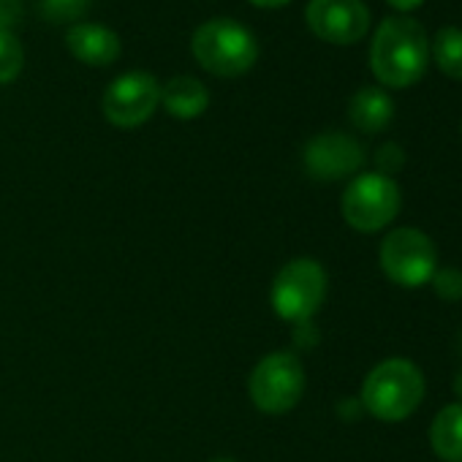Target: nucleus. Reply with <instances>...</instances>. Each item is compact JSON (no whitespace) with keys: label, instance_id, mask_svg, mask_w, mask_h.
<instances>
[{"label":"nucleus","instance_id":"nucleus-7","mask_svg":"<svg viewBox=\"0 0 462 462\" xmlns=\"http://www.w3.org/2000/svg\"><path fill=\"white\" fill-rule=\"evenodd\" d=\"M400 212V188L378 171L359 174L343 193V217L356 231H378Z\"/></svg>","mask_w":462,"mask_h":462},{"label":"nucleus","instance_id":"nucleus-22","mask_svg":"<svg viewBox=\"0 0 462 462\" xmlns=\"http://www.w3.org/2000/svg\"><path fill=\"white\" fill-rule=\"evenodd\" d=\"M251 4L259 9H278V6H286L289 0H251Z\"/></svg>","mask_w":462,"mask_h":462},{"label":"nucleus","instance_id":"nucleus-12","mask_svg":"<svg viewBox=\"0 0 462 462\" xmlns=\"http://www.w3.org/2000/svg\"><path fill=\"white\" fill-rule=\"evenodd\" d=\"M161 104L166 106V112L171 117H177V120H193V117H199V115L207 112L209 93L193 77H174L161 90Z\"/></svg>","mask_w":462,"mask_h":462},{"label":"nucleus","instance_id":"nucleus-10","mask_svg":"<svg viewBox=\"0 0 462 462\" xmlns=\"http://www.w3.org/2000/svg\"><path fill=\"white\" fill-rule=\"evenodd\" d=\"M365 150L348 134H321L305 147V169L316 180H343L362 169Z\"/></svg>","mask_w":462,"mask_h":462},{"label":"nucleus","instance_id":"nucleus-11","mask_svg":"<svg viewBox=\"0 0 462 462\" xmlns=\"http://www.w3.org/2000/svg\"><path fill=\"white\" fill-rule=\"evenodd\" d=\"M66 47L79 63L88 66H112L120 58V39L109 28L93 23L74 25L66 36Z\"/></svg>","mask_w":462,"mask_h":462},{"label":"nucleus","instance_id":"nucleus-18","mask_svg":"<svg viewBox=\"0 0 462 462\" xmlns=\"http://www.w3.org/2000/svg\"><path fill=\"white\" fill-rule=\"evenodd\" d=\"M432 289L440 300L446 302H457L462 300V273L454 270V267H446V270H435L432 275Z\"/></svg>","mask_w":462,"mask_h":462},{"label":"nucleus","instance_id":"nucleus-23","mask_svg":"<svg viewBox=\"0 0 462 462\" xmlns=\"http://www.w3.org/2000/svg\"><path fill=\"white\" fill-rule=\"evenodd\" d=\"M454 392H457V397H462V370H459L457 378H454Z\"/></svg>","mask_w":462,"mask_h":462},{"label":"nucleus","instance_id":"nucleus-9","mask_svg":"<svg viewBox=\"0 0 462 462\" xmlns=\"http://www.w3.org/2000/svg\"><path fill=\"white\" fill-rule=\"evenodd\" d=\"M305 20L321 42L340 47L362 42L370 28V12L362 0H310Z\"/></svg>","mask_w":462,"mask_h":462},{"label":"nucleus","instance_id":"nucleus-5","mask_svg":"<svg viewBox=\"0 0 462 462\" xmlns=\"http://www.w3.org/2000/svg\"><path fill=\"white\" fill-rule=\"evenodd\" d=\"M248 392L262 413L291 411L305 392V367L300 356L289 351H275L264 356L251 373Z\"/></svg>","mask_w":462,"mask_h":462},{"label":"nucleus","instance_id":"nucleus-24","mask_svg":"<svg viewBox=\"0 0 462 462\" xmlns=\"http://www.w3.org/2000/svg\"><path fill=\"white\" fill-rule=\"evenodd\" d=\"M212 462H237V459H231V457H217V459H212Z\"/></svg>","mask_w":462,"mask_h":462},{"label":"nucleus","instance_id":"nucleus-1","mask_svg":"<svg viewBox=\"0 0 462 462\" xmlns=\"http://www.w3.org/2000/svg\"><path fill=\"white\" fill-rule=\"evenodd\" d=\"M427 63L430 44L416 20L397 14L378 25L370 47V69L381 85L411 88L424 77Z\"/></svg>","mask_w":462,"mask_h":462},{"label":"nucleus","instance_id":"nucleus-4","mask_svg":"<svg viewBox=\"0 0 462 462\" xmlns=\"http://www.w3.org/2000/svg\"><path fill=\"white\" fill-rule=\"evenodd\" d=\"M327 297V273L313 259L289 262L273 283V308L283 321L305 324L319 313Z\"/></svg>","mask_w":462,"mask_h":462},{"label":"nucleus","instance_id":"nucleus-17","mask_svg":"<svg viewBox=\"0 0 462 462\" xmlns=\"http://www.w3.org/2000/svg\"><path fill=\"white\" fill-rule=\"evenodd\" d=\"M39 6L42 14L52 23H74L88 12L90 0H42Z\"/></svg>","mask_w":462,"mask_h":462},{"label":"nucleus","instance_id":"nucleus-3","mask_svg":"<svg viewBox=\"0 0 462 462\" xmlns=\"http://www.w3.org/2000/svg\"><path fill=\"white\" fill-rule=\"evenodd\" d=\"M424 397V375L408 359H386L370 370L362 386L365 408L381 421L408 419Z\"/></svg>","mask_w":462,"mask_h":462},{"label":"nucleus","instance_id":"nucleus-20","mask_svg":"<svg viewBox=\"0 0 462 462\" xmlns=\"http://www.w3.org/2000/svg\"><path fill=\"white\" fill-rule=\"evenodd\" d=\"M20 17V0H0V31H9Z\"/></svg>","mask_w":462,"mask_h":462},{"label":"nucleus","instance_id":"nucleus-2","mask_svg":"<svg viewBox=\"0 0 462 462\" xmlns=\"http://www.w3.org/2000/svg\"><path fill=\"white\" fill-rule=\"evenodd\" d=\"M196 63L215 77H243L259 60L256 36L235 20H209L190 42Z\"/></svg>","mask_w":462,"mask_h":462},{"label":"nucleus","instance_id":"nucleus-6","mask_svg":"<svg viewBox=\"0 0 462 462\" xmlns=\"http://www.w3.org/2000/svg\"><path fill=\"white\" fill-rule=\"evenodd\" d=\"M381 270L386 278L405 289H419L435 275V245L419 228H394L381 243Z\"/></svg>","mask_w":462,"mask_h":462},{"label":"nucleus","instance_id":"nucleus-14","mask_svg":"<svg viewBox=\"0 0 462 462\" xmlns=\"http://www.w3.org/2000/svg\"><path fill=\"white\" fill-rule=\"evenodd\" d=\"M430 440L443 462H462V402L438 411L432 419Z\"/></svg>","mask_w":462,"mask_h":462},{"label":"nucleus","instance_id":"nucleus-16","mask_svg":"<svg viewBox=\"0 0 462 462\" xmlns=\"http://www.w3.org/2000/svg\"><path fill=\"white\" fill-rule=\"evenodd\" d=\"M25 66V50L12 31H0V85H9L20 77Z\"/></svg>","mask_w":462,"mask_h":462},{"label":"nucleus","instance_id":"nucleus-21","mask_svg":"<svg viewBox=\"0 0 462 462\" xmlns=\"http://www.w3.org/2000/svg\"><path fill=\"white\" fill-rule=\"evenodd\" d=\"M421 4H424V0H389V6H392V9H397V12H402V14L416 12Z\"/></svg>","mask_w":462,"mask_h":462},{"label":"nucleus","instance_id":"nucleus-8","mask_svg":"<svg viewBox=\"0 0 462 462\" xmlns=\"http://www.w3.org/2000/svg\"><path fill=\"white\" fill-rule=\"evenodd\" d=\"M161 104V88L147 71L117 77L104 93V115L117 128H136L152 117Z\"/></svg>","mask_w":462,"mask_h":462},{"label":"nucleus","instance_id":"nucleus-13","mask_svg":"<svg viewBox=\"0 0 462 462\" xmlns=\"http://www.w3.org/2000/svg\"><path fill=\"white\" fill-rule=\"evenodd\" d=\"M348 117L351 123L365 131V134H378L383 131L392 117H394V104L381 88H362L351 104H348Z\"/></svg>","mask_w":462,"mask_h":462},{"label":"nucleus","instance_id":"nucleus-15","mask_svg":"<svg viewBox=\"0 0 462 462\" xmlns=\"http://www.w3.org/2000/svg\"><path fill=\"white\" fill-rule=\"evenodd\" d=\"M432 58L446 77L462 79V28H440L432 42Z\"/></svg>","mask_w":462,"mask_h":462},{"label":"nucleus","instance_id":"nucleus-19","mask_svg":"<svg viewBox=\"0 0 462 462\" xmlns=\"http://www.w3.org/2000/svg\"><path fill=\"white\" fill-rule=\"evenodd\" d=\"M375 166H378V174L392 177V174H397V171L405 166V152L400 150V144L389 142V144L378 147V152H375Z\"/></svg>","mask_w":462,"mask_h":462}]
</instances>
